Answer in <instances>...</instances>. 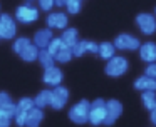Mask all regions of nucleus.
Masks as SVG:
<instances>
[{
  "label": "nucleus",
  "mask_w": 156,
  "mask_h": 127,
  "mask_svg": "<svg viewBox=\"0 0 156 127\" xmlns=\"http://www.w3.org/2000/svg\"><path fill=\"white\" fill-rule=\"evenodd\" d=\"M89 112H91V102L82 99L69 109V119L74 124H86L89 122Z\"/></svg>",
  "instance_id": "obj_1"
},
{
  "label": "nucleus",
  "mask_w": 156,
  "mask_h": 127,
  "mask_svg": "<svg viewBox=\"0 0 156 127\" xmlns=\"http://www.w3.org/2000/svg\"><path fill=\"white\" fill-rule=\"evenodd\" d=\"M15 20L24 23V25L34 23L35 20H39V9L35 5H32L30 2L22 3V5H19L17 10H15Z\"/></svg>",
  "instance_id": "obj_2"
},
{
  "label": "nucleus",
  "mask_w": 156,
  "mask_h": 127,
  "mask_svg": "<svg viewBox=\"0 0 156 127\" xmlns=\"http://www.w3.org/2000/svg\"><path fill=\"white\" fill-rule=\"evenodd\" d=\"M108 110H106V100L104 99H96L91 102V112H89V122L92 125H101L106 122Z\"/></svg>",
  "instance_id": "obj_3"
},
{
  "label": "nucleus",
  "mask_w": 156,
  "mask_h": 127,
  "mask_svg": "<svg viewBox=\"0 0 156 127\" xmlns=\"http://www.w3.org/2000/svg\"><path fill=\"white\" fill-rule=\"evenodd\" d=\"M128 67H129V63H128V60H126V57L116 55V57H112L111 60L106 62L104 72L111 77H121L128 72Z\"/></svg>",
  "instance_id": "obj_4"
},
{
  "label": "nucleus",
  "mask_w": 156,
  "mask_h": 127,
  "mask_svg": "<svg viewBox=\"0 0 156 127\" xmlns=\"http://www.w3.org/2000/svg\"><path fill=\"white\" fill-rule=\"evenodd\" d=\"M17 35V20L10 17L9 13L0 15V39L10 40Z\"/></svg>",
  "instance_id": "obj_5"
},
{
  "label": "nucleus",
  "mask_w": 156,
  "mask_h": 127,
  "mask_svg": "<svg viewBox=\"0 0 156 127\" xmlns=\"http://www.w3.org/2000/svg\"><path fill=\"white\" fill-rule=\"evenodd\" d=\"M112 43H114V47L118 50H129V52L138 50L141 47V42L134 35H131V33H119Z\"/></svg>",
  "instance_id": "obj_6"
},
{
  "label": "nucleus",
  "mask_w": 156,
  "mask_h": 127,
  "mask_svg": "<svg viewBox=\"0 0 156 127\" xmlns=\"http://www.w3.org/2000/svg\"><path fill=\"white\" fill-rule=\"evenodd\" d=\"M45 22H47V29L51 30H66L69 23V17L64 12H51Z\"/></svg>",
  "instance_id": "obj_7"
},
{
  "label": "nucleus",
  "mask_w": 156,
  "mask_h": 127,
  "mask_svg": "<svg viewBox=\"0 0 156 127\" xmlns=\"http://www.w3.org/2000/svg\"><path fill=\"white\" fill-rule=\"evenodd\" d=\"M69 100V90L67 87L64 85H59L55 89H52V100H51V107L54 110H61L66 107Z\"/></svg>",
  "instance_id": "obj_8"
},
{
  "label": "nucleus",
  "mask_w": 156,
  "mask_h": 127,
  "mask_svg": "<svg viewBox=\"0 0 156 127\" xmlns=\"http://www.w3.org/2000/svg\"><path fill=\"white\" fill-rule=\"evenodd\" d=\"M136 23L144 35H151L156 32V17L151 13H139L136 17Z\"/></svg>",
  "instance_id": "obj_9"
},
{
  "label": "nucleus",
  "mask_w": 156,
  "mask_h": 127,
  "mask_svg": "<svg viewBox=\"0 0 156 127\" xmlns=\"http://www.w3.org/2000/svg\"><path fill=\"white\" fill-rule=\"evenodd\" d=\"M62 79H64V74H62V70L59 69V67L54 65V67H51V69H44L42 80H44L45 85L55 89V87H59L62 84Z\"/></svg>",
  "instance_id": "obj_10"
},
{
  "label": "nucleus",
  "mask_w": 156,
  "mask_h": 127,
  "mask_svg": "<svg viewBox=\"0 0 156 127\" xmlns=\"http://www.w3.org/2000/svg\"><path fill=\"white\" fill-rule=\"evenodd\" d=\"M106 110H108V117H106V125H112L116 120L119 119V115L122 114V104L116 99L106 100Z\"/></svg>",
  "instance_id": "obj_11"
},
{
  "label": "nucleus",
  "mask_w": 156,
  "mask_h": 127,
  "mask_svg": "<svg viewBox=\"0 0 156 127\" xmlns=\"http://www.w3.org/2000/svg\"><path fill=\"white\" fill-rule=\"evenodd\" d=\"M52 39H54V35H52V30L51 29H41V30L35 32L34 40H32V42H34L41 50H44V49H47V47L51 45Z\"/></svg>",
  "instance_id": "obj_12"
},
{
  "label": "nucleus",
  "mask_w": 156,
  "mask_h": 127,
  "mask_svg": "<svg viewBox=\"0 0 156 127\" xmlns=\"http://www.w3.org/2000/svg\"><path fill=\"white\" fill-rule=\"evenodd\" d=\"M139 57L146 63H154L156 62V43L154 42H144L139 47Z\"/></svg>",
  "instance_id": "obj_13"
},
{
  "label": "nucleus",
  "mask_w": 156,
  "mask_h": 127,
  "mask_svg": "<svg viewBox=\"0 0 156 127\" xmlns=\"http://www.w3.org/2000/svg\"><path fill=\"white\" fill-rule=\"evenodd\" d=\"M134 89L141 90V92H156V79L144 74L134 80Z\"/></svg>",
  "instance_id": "obj_14"
},
{
  "label": "nucleus",
  "mask_w": 156,
  "mask_h": 127,
  "mask_svg": "<svg viewBox=\"0 0 156 127\" xmlns=\"http://www.w3.org/2000/svg\"><path fill=\"white\" fill-rule=\"evenodd\" d=\"M0 109L7 112L9 115L14 117L17 112V102H14V99L10 97V94L7 92H0Z\"/></svg>",
  "instance_id": "obj_15"
},
{
  "label": "nucleus",
  "mask_w": 156,
  "mask_h": 127,
  "mask_svg": "<svg viewBox=\"0 0 156 127\" xmlns=\"http://www.w3.org/2000/svg\"><path fill=\"white\" fill-rule=\"evenodd\" d=\"M61 39H62V42H64L69 49H72V47H76L79 43V33H77V30H76V29H69V27H67L66 30H62Z\"/></svg>",
  "instance_id": "obj_16"
},
{
  "label": "nucleus",
  "mask_w": 156,
  "mask_h": 127,
  "mask_svg": "<svg viewBox=\"0 0 156 127\" xmlns=\"http://www.w3.org/2000/svg\"><path fill=\"white\" fill-rule=\"evenodd\" d=\"M42 119H44V110L39 109V107H34L27 114V124H25V127H39Z\"/></svg>",
  "instance_id": "obj_17"
},
{
  "label": "nucleus",
  "mask_w": 156,
  "mask_h": 127,
  "mask_svg": "<svg viewBox=\"0 0 156 127\" xmlns=\"http://www.w3.org/2000/svg\"><path fill=\"white\" fill-rule=\"evenodd\" d=\"M51 100H52V90L45 89V90H41L37 94V97H34V102H35V107L39 109H45V107L51 105Z\"/></svg>",
  "instance_id": "obj_18"
},
{
  "label": "nucleus",
  "mask_w": 156,
  "mask_h": 127,
  "mask_svg": "<svg viewBox=\"0 0 156 127\" xmlns=\"http://www.w3.org/2000/svg\"><path fill=\"white\" fill-rule=\"evenodd\" d=\"M116 47H114V43H111V42H102V43H99V57L101 59H104L106 62L108 60H111L112 57H116Z\"/></svg>",
  "instance_id": "obj_19"
},
{
  "label": "nucleus",
  "mask_w": 156,
  "mask_h": 127,
  "mask_svg": "<svg viewBox=\"0 0 156 127\" xmlns=\"http://www.w3.org/2000/svg\"><path fill=\"white\" fill-rule=\"evenodd\" d=\"M39 53H41V49L32 42L30 45L20 53V59L24 60V62H35V60H39Z\"/></svg>",
  "instance_id": "obj_20"
},
{
  "label": "nucleus",
  "mask_w": 156,
  "mask_h": 127,
  "mask_svg": "<svg viewBox=\"0 0 156 127\" xmlns=\"http://www.w3.org/2000/svg\"><path fill=\"white\" fill-rule=\"evenodd\" d=\"M141 102L146 110L153 112L156 109V92H143L141 94Z\"/></svg>",
  "instance_id": "obj_21"
},
{
  "label": "nucleus",
  "mask_w": 156,
  "mask_h": 127,
  "mask_svg": "<svg viewBox=\"0 0 156 127\" xmlns=\"http://www.w3.org/2000/svg\"><path fill=\"white\" fill-rule=\"evenodd\" d=\"M39 62H41V65L44 67V69H51V67L55 65V59L54 55H52L51 52H49L47 49L41 50V53H39Z\"/></svg>",
  "instance_id": "obj_22"
},
{
  "label": "nucleus",
  "mask_w": 156,
  "mask_h": 127,
  "mask_svg": "<svg viewBox=\"0 0 156 127\" xmlns=\"http://www.w3.org/2000/svg\"><path fill=\"white\" fill-rule=\"evenodd\" d=\"M30 39H27V37H19V39L14 40V43H12V49H14L15 53H19L20 55L22 52H24L25 49H27L29 45H30Z\"/></svg>",
  "instance_id": "obj_23"
},
{
  "label": "nucleus",
  "mask_w": 156,
  "mask_h": 127,
  "mask_svg": "<svg viewBox=\"0 0 156 127\" xmlns=\"http://www.w3.org/2000/svg\"><path fill=\"white\" fill-rule=\"evenodd\" d=\"M72 57H74V53H72V49H69V47L66 45L64 49H62L61 52H59L57 55L54 57V59H55V62H59V63H67V62H71Z\"/></svg>",
  "instance_id": "obj_24"
},
{
  "label": "nucleus",
  "mask_w": 156,
  "mask_h": 127,
  "mask_svg": "<svg viewBox=\"0 0 156 127\" xmlns=\"http://www.w3.org/2000/svg\"><path fill=\"white\" fill-rule=\"evenodd\" d=\"M34 107H35V102L30 97H22L17 102V110H20V112H30Z\"/></svg>",
  "instance_id": "obj_25"
},
{
  "label": "nucleus",
  "mask_w": 156,
  "mask_h": 127,
  "mask_svg": "<svg viewBox=\"0 0 156 127\" xmlns=\"http://www.w3.org/2000/svg\"><path fill=\"white\" fill-rule=\"evenodd\" d=\"M64 47H66V43L62 42L61 37H54V39H52V42H51V45L47 47V50H49V52H51L52 55L55 57V55H57V53L61 52L62 49H64Z\"/></svg>",
  "instance_id": "obj_26"
},
{
  "label": "nucleus",
  "mask_w": 156,
  "mask_h": 127,
  "mask_svg": "<svg viewBox=\"0 0 156 127\" xmlns=\"http://www.w3.org/2000/svg\"><path fill=\"white\" fill-rule=\"evenodd\" d=\"M82 0H67L66 3V9H67V13L71 15H76V13L81 12V7H82Z\"/></svg>",
  "instance_id": "obj_27"
},
{
  "label": "nucleus",
  "mask_w": 156,
  "mask_h": 127,
  "mask_svg": "<svg viewBox=\"0 0 156 127\" xmlns=\"http://www.w3.org/2000/svg\"><path fill=\"white\" fill-rule=\"evenodd\" d=\"M82 43H84L86 53H99V43L91 42V40H82Z\"/></svg>",
  "instance_id": "obj_28"
},
{
  "label": "nucleus",
  "mask_w": 156,
  "mask_h": 127,
  "mask_svg": "<svg viewBox=\"0 0 156 127\" xmlns=\"http://www.w3.org/2000/svg\"><path fill=\"white\" fill-rule=\"evenodd\" d=\"M27 114L29 112H20V110H17V112H15V115H14L15 124H17V125H20V127H25V124H27Z\"/></svg>",
  "instance_id": "obj_29"
},
{
  "label": "nucleus",
  "mask_w": 156,
  "mask_h": 127,
  "mask_svg": "<svg viewBox=\"0 0 156 127\" xmlns=\"http://www.w3.org/2000/svg\"><path fill=\"white\" fill-rule=\"evenodd\" d=\"M37 3H39V10H44V12L49 13L52 12V7L55 5L54 0H37Z\"/></svg>",
  "instance_id": "obj_30"
},
{
  "label": "nucleus",
  "mask_w": 156,
  "mask_h": 127,
  "mask_svg": "<svg viewBox=\"0 0 156 127\" xmlns=\"http://www.w3.org/2000/svg\"><path fill=\"white\" fill-rule=\"evenodd\" d=\"M72 53H74V57H82L86 53L84 50V43H82V40H79V43L76 47H72Z\"/></svg>",
  "instance_id": "obj_31"
},
{
  "label": "nucleus",
  "mask_w": 156,
  "mask_h": 127,
  "mask_svg": "<svg viewBox=\"0 0 156 127\" xmlns=\"http://www.w3.org/2000/svg\"><path fill=\"white\" fill-rule=\"evenodd\" d=\"M144 74L149 77H153V79H156V62L154 63H148V67L144 69Z\"/></svg>",
  "instance_id": "obj_32"
},
{
  "label": "nucleus",
  "mask_w": 156,
  "mask_h": 127,
  "mask_svg": "<svg viewBox=\"0 0 156 127\" xmlns=\"http://www.w3.org/2000/svg\"><path fill=\"white\" fill-rule=\"evenodd\" d=\"M55 5L57 7H66V3H67V0H54Z\"/></svg>",
  "instance_id": "obj_33"
},
{
  "label": "nucleus",
  "mask_w": 156,
  "mask_h": 127,
  "mask_svg": "<svg viewBox=\"0 0 156 127\" xmlns=\"http://www.w3.org/2000/svg\"><path fill=\"white\" fill-rule=\"evenodd\" d=\"M151 122H153V124H154V125H156V109H154V110H153V112H151Z\"/></svg>",
  "instance_id": "obj_34"
},
{
  "label": "nucleus",
  "mask_w": 156,
  "mask_h": 127,
  "mask_svg": "<svg viewBox=\"0 0 156 127\" xmlns=\"http://www.w3.org/2000/svg\"><path fill=\"white\" fill-rule=\"evenodd\" d=\"M2 115H4V110H2V109H0V117H2Z\"/></svg>",
  "instance_id": "obj_35"
},
{
  "label": "nucleus",
  "mask_w": 156,
  "mask_h": 127,
  "mask_svg": "<svg viewBox=\"0 0 156 127\" xmlns=\"http://www.w3.org/2000/svg\"><path fill=\"white\" fill-rule=\"evenodd\" d=\"M154 17H156V9H154Z\"/></svg>",
  "instance_id": "obj_36"
},
{
  "label": "nucleus",
  "mask_w": 156,
  "mask_h": 127,
  "mask_svg": "<svg viewBox=\"0 0 156 127\" xmlns=\"http://www.w3.org/2000/svg\"><path fill=\"white\" fill-rule=\"evenodd\" d=\"M27 2H34V0H27Z\"/></svg>",
  "instance_id": "obj_37"
}]
</instances>
